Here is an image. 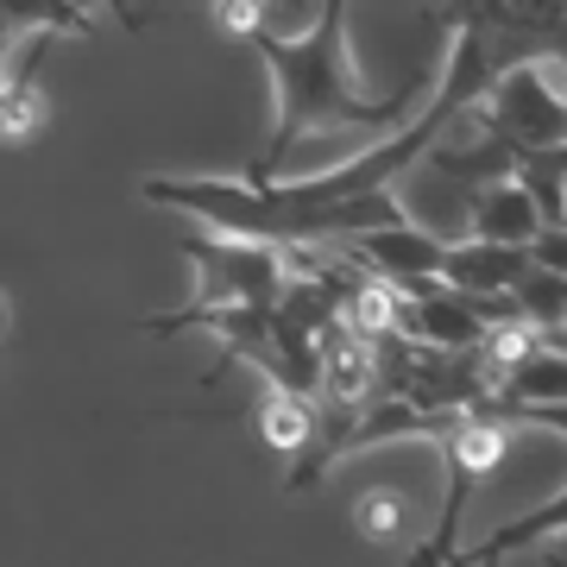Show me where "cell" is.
I'll use <instances>...</instances> for the list:
<instances>
[{
    "label": "cell",
    "instance_id": "6da1fadb",
    "mask_svg": "<svg viewBox=\"0 0 567 567\" xmlns=\"http://www.w3.org/2000/svg\"><path fill=\"white\" fill-rule=\"evenodd\" d=\"M252 51L265 58L271 82H278V126L259 145V158L246 164V177H278L284 158L309 140V133H334V126H365L385 133L416 107V82L398 89L391 102H365L353 63H347V0H316V13L303 20V32H278L259 25Z\"/></svg>",
    "mask_w": 567,
    "mask_h": 567
},
{
    "label": "cell",
    "instance_id": "7a4b0ae2",
    "mask_svg": "<svg viewBox=\"0 0 567 567\" xmlns=\"http://www.w3.org/2000/svg\"><path fill=\"white\" fill-rule=\"evenodd\" d=\"M466 114L486 133L511 140L517 152H529V145H567V102H561V89H555V63H543V58L492 70V82L480 89V102L466 107Z\"/></svg>",
    "mask_w": 567,
    "mask_h": 567
},
{
    "label": "cell",
    "instance_id": "3957f363",
    "mask_svg": "<svg viewBox=\"0 0 567 567\" xmlns=\"http://www.w3.org/2000/svg\"><path fill=\"white\" fill-rule=\"evenodd\" d=\"M177 252L196 271V309L203 303H271L284 290V252L271 240L240 234H177Z\"/></svg>",
    "mask_w": 567,
    "mask_h": 567
},
{
    "label": "cell",
    "instance_id": "277c9868",
    "mask_svg": "<svg viewBox=\"0 0 567 567\" xmlns=\"http://www.w3.org/2000/svg\"><path fill=\"white\" fill-rule=\"evenodd\" d=\"M442 234H429L416 227L410 215L398 221H379V227H360V234H347V259H360L365 271H379V278L398 290V297H423L442 284Z\"/></svg>",
    "mask_w": 567,
    "mask_h": 567
},
{
    "label": "cell",
    "instance_id": "5b68a950",
    "mask_svg": "<svg viewBox=\"0 0 567 567\" xmlns=\"http://www.w3.org/2000/svg\"><path fill=\"white\" fill-rule=\"evenodd\" d=\"M529 271V252L511 240H447L442 246V284H454V290H480V297H492V290H511V284Z\"/></svg>",
    "mask_w": 567,
    "mask_h": 567
},
{
    "label": "cell",
    "instance_id": "8992f818",
    "mask_svg": "<svg viewBox=\"0 0 567 567\" xmlns=\"http://www.w3.org/2000/svg\"><path fill=\"white\" fill-rule=\"evenodd\" d=\"M536 227H543V215H536V203H529V189H524L517 177L473 183V234H480V240L524 246Z\"/></svg>",
    "mask_w": 567,
    "mask_h": 567
},
{
    "label": "cell",
    "instance_id": "52a82bcc",
    "mask_svg": "<svg viewBox=\"0 0 567 567\" xmlns=\"http://www.w3.org/2000/svg\"><path fill=\"white\" fill-rule=\"evenodd\" d=\"M252 423H259V442L278 447L284 461H290V454L309 447V435H316V398H303V391L271 385V379H265L259 404H252Z\"/></svg>",
    "mask_w": 567,
    "mask_h": 567
},
{
    "label": "cell",
    "instance_id": "ba28073f",
    "mask_svg": "<svg viewBox=\"0 0 567 567\" xmlns=\"http://www.w3.org/2000/svg\"><path fill=\"white\" fill-rule=\"evenodd\" d=\"M511 177L529 189V203L543 221H567V145H529L517 152Z\"/></svg>",
    "mask_w": 567,
    "mask_h": 567
},
{
    "label": "cell",
    "instance_id": "9c48e42d",
    "mask_svg": "<svg viewBox=\"0 0 567 567\" xmlns=\"http://www.w3.org/2000/svg\"><path fill=\"white\" fill-rule=\"evenodd\" d=\"M511 309H517V322H529L536 334L561 341V322H567V271H543V265H529L524 278L511 284Z\"/></svg>",
    "mask_w": 567,
    "mask_h": 567
},
{
    "label": "cell",
    "instance_id": "30bf717a",
    "mask_svg": "<svg viewBox=\"0 0 567 567\" xmlns=\"http://www.w3.org/2000/svg\"><path fill=\"white\" fill-rule=\"evenodd\" d=\"M548 529H567V498L555 492V498H543V505L529 511V517H517V524H505L492 543H480V548H466L461 561H473V567H492V561H505L511 548H524V543H536V536H548Z\"/></svg>",
    "mask_w": 567,
    "mask_h": 567
},
{
    "label": "cell",
    "instance_id": "8fae6325",
    "mask_svg": "<svg viewBox=\"0 0 567 567\" xmlns=\"http://www.w3.org/2000/svg\"><path fill=\"white\" fill-rule=\"evenodd\" d=\"M51 121V95L32 76H0V140L25 145L39 126Z\"/></svg>",
    "mask_w": 567,
    "mask_h": 567
},
{
    "label": "cell",
    "instance_id": "7c38bea8",
    "mask_svg": "<svg viewBox=\"0 0 567 567\" xmlns=\"http://www.w3.org/2000/svg\"><path fill=\"white\" fill-rule=\"evenodd\" d=\"M0 13L13 20V32H76V39L95 32L82 0H0Z\"/></svg>",
    "mask_w": 567,
    "mask_h": 567
},
{
    "label": "cell",
    "instance_id": "4fadbf2b",
    "mask_svg": "<svg viewBox=\"0 0 567 567\" xmlns=\"http://www.w3.org/2000/svg\"><path fill=\"white\" fill-rule=\"evenodd\" d=\"M208 7V25L221 32V39H252L259 25H271V0H203Z\"/></svg>",
    "mask_w": 567,
    "mask_h": 567
},
{
    "label": "cell",
    "instance_id": "5bb4252c",
    "mask_svg": "<svg viewBox=\"0 0 567 567\" xmlns=\"http://www.w3.org/2000/svg\"><path fill=\"white\" fill-rule=\"evenodd\" d=\"M404 498L398 492H365L360 505H353V524H360V536H372V543H385V536H398L404 529Z\"/></svg>",
    "mask_w": 567,
    "mask_h": 567
},
{
    "label": "cell",
    "instance_id": "9a60e30c",
    "mask_svg": "<svg viewBox=\"0 0 567 567\" xmlns=\"http://www.w3.org/2000/svg\"><path fill=\"white\" fill-rule=\"evenodd\" d=\"M121 7H133V0H121ZM271 13H284L290 25H303L309 20V0H271Z\"/></svg>",
    "mask_w": 567,
    "mask_h": 567
},
{
    "label": "cell",
    "instance_id": "2e32d148",
    "mask_svg": "<svg viewBox=\"0 0 567 567\" xmlns=\"http://www.w3.org/2000/svg\"><path fill=\"white\" fill-rule=\"evenodd\" d=\"M7 44H13V20L0 13V76H7Z\"/></svg>",
    "mask_w": 567,
    "mask_h": 567
},
{
    "label": "cell",
    "instance_id": "e0dca14e",
    "mask_svg": "<svg viewBox=\"0 0 567 567\" xmlns=\"http://www.w3.org/2000/svg\"><path fill=\"white\" fill-rule=\"evenodd\" d=\"M13 328V303H7V290H0V334Z\"/></svg>",
    "mask_w": 567,
    "mask_h": 567
}]
</instances>
